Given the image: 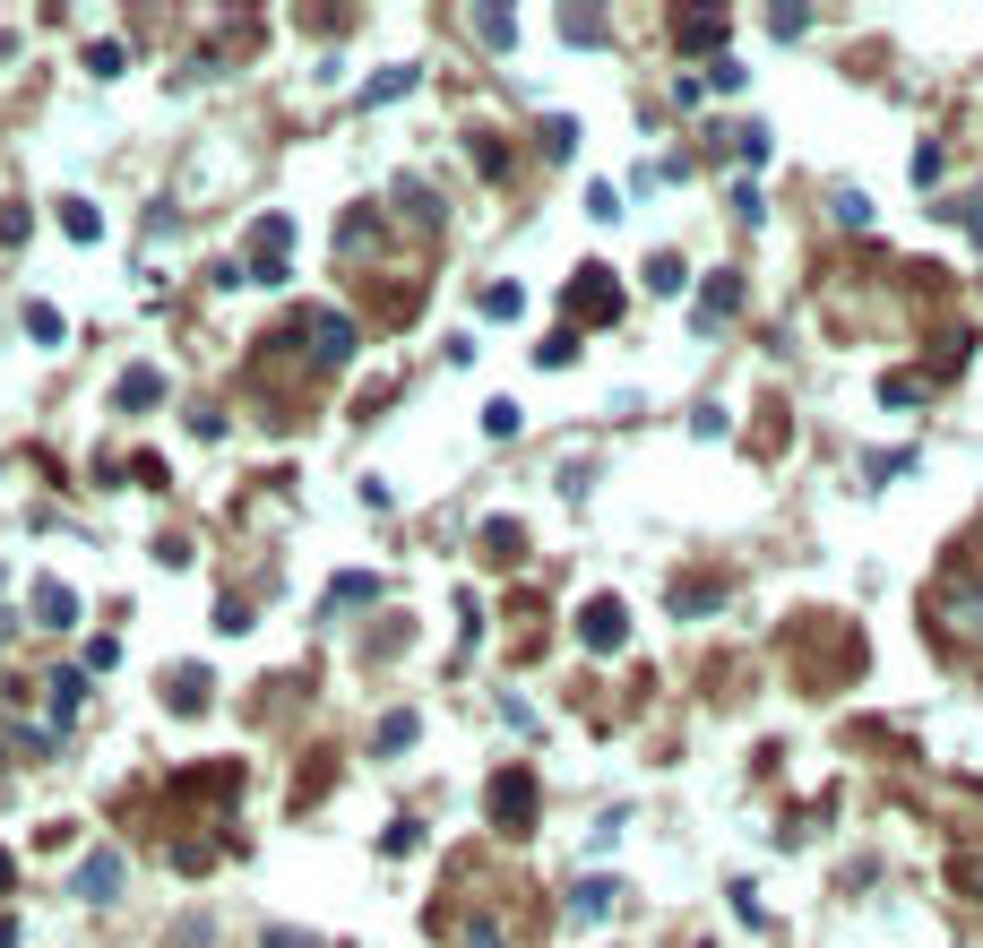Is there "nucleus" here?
<instances>
[{
  "label": "nucleus",
  "instance_id": "obj_6",
  "mask_svg": "<svg viewBox=\"0 0 983 948\" xmlns=\"http://www.w3.org/2000/svg\"><path fill=\"white\" fill-rule=\"evenodd\" d=\"M285 242H294V225H285V216H260V225H251V276H260V285H276V276H285Z\"/></svg>",
  "mask_w": 983,
  "mask_h": 948
},
{
  "label": "nucleus",
  "instance_id": "obj_40",
  "mask_svg": "<svg viewBox=\"0 0 983 948\" xmlns=\"http://www.w3.org/2000/svg\"><path fill=\"white\" fill-rule=\"evenodd\" d=\"M9 880H18V862H9V853H0V888H9Z\"/></svg>",
  "mask_w": 983,
  "mask_h": 948
},
{
  "label": "nucleus",
  "instance_id": "obj_18",
  "mask_svg": "<svg viewBox=\"0 0 983 948\" xmlns=\"http://www.w3.org/2000/svg\"><path fill=\"white\" fill-rule=\"evenodd\" d=\"M518 311H526L518 285H484V320H518Z\"/></svg>",
  "mask_w": 983,
  "mask_h": 948
},
{
  "label": "nucleus",
  "instance_id": "obj_5",
  "mask_svg": "<svg viewBox=\"0 0 983 948\" xmlns=\"http://www.w3.org/2000/svg\"><path fill=\"white\" fill-rule=\"evenodd\" d=\"M578 638H587L595 655H613L630 638V604L622 595H587V604H578Z\"/></svg>",
  "mask_w": 983,
  "mask_h": 948
},
{
  "label": "nucleus",
  "instance_id": "obj_30",
  "mask_svg": "<svg viewBox=\"0 0 983 948\" xmlns=\"http://www.w3.org/2000/svg\"><path fill=\"white\" fill-rule=\"evenodd\" d=\"M371 595H380V578H362V569H345V578H337V604H371Z\"/></svg>",
  "mask_w": 983,
  "mask_h": 948
},
{
  "label": "nucleus",
  "instance_id": "obj_34",
  "mask_svg": "<svg viewBox=\"0 0 983 948\" xmlns=\"http://www.w3.org/2000/svg\"><path fill=\"white\" fill-rule=\"evenodd\" d=\"M570 354H578V328H561V336H544V371H561Z\"/></svg>",
  "mask_w": 983,
  "mask_h": 948
},
{
  "label": "nucleus",
  "instance_id": "obj_22",
  "mask_svg": "<svg viewBox=\"0 0 983 948\" xmlns=\"http://www.w3.org/2000/svg\"><path fill=\"white\" fill-rule=\"evenodd\" d=\"M27 336H35V345H61L69 328H61V311H43V302H35V311H27Z\"/></svg>",
  "mask_w": 983,
  "mask_h": 948
},
{
  "label": "nucleus",
  "instance_id": "obj_37",
  "mask_svg": "<svg viewBox=\"0 0 983 948\" xmlns=\"http://www.w3.org/2000/svg\"><path fill=\"white\" fill-rule=\"evenodd\" d=\"M950 216H957V225H975V242H983V190H975V198H957Z\"/></svg>",
  "mask_w": 983,
  "mask_h": 948
},
{
  "label": "nucleus",
  "instance_id": "obj_29",
  "mask_svg": "<svg viewBox=\"0 0 983 948\" xmlns=\"http://www.w3.org/2000/svg\"><path fill=\"white\" fill-rule=\"evenodd\" d=\"M570 147H578V121H561V113H553V121H544V156H570Z\"/></svg>",
  "mask_w": 983,
  "mask_h": 948
},
{
  "label": "nucleus",
  "instance_id": "obj_39",
  "mask_svg": "<svg viewBox=\"0 0 983 948\" xmlns=\"http://www.w3.org/2000/svg\"><path fill=\"white\" fill-rule=\"evenodd\" d=\"M0 948H18V922H9V915H0Z\"/></svg>",
  "mask_w": 983,
  "mask_h": 948
},
{
  "label": "nucleus",
  "instance_id": "obj_35",
  "mask_svg": "<svg viewBox=\"0 0 983 948\" xmlns=\"http://www.w3.org/2000/svg\"><path fill=\"white\" fill-rule=\"evenodd\" d=\"M932 182H941V147L923 138V147H915V190H932Z\"/></svg>",
  "mask_w": 983,
  "mask_h": 948
},
{
  "label": "nucleus",
  "instance_id": "obj_41",
  "mask_svg": "<svg viewBox=\"0 0 983 948\" xmlns=\"http://www.w3.org/2000/svg\"><path fill=\"white\" fill-rule=\"evenodd\" d=\"M0 638H9V622H0Z\"/></svg>",
  "mask_w": 983,
  "mask_h": 948
},
{
  "label": "nucleus",
  "instance_id": "obj_36",
  "mask_svg": "<svg viewBox=\"0 0 983 948\" xmlns=\"http://www.w3.org/2000/svg\"><path fill=\"white\" fill-rule=\"evenodd\" d=\"M690 431H699V440H724L733 423H724V405H699V414H690Z\"/></svg>",
  "mask_w": 983,
  "mask_h": 948
},
{
  "label": "nucleus",
  "instance_id": "obj_17",
  "mask_svg": "<svg viewBox=\"0 0 983 948\" xmlns=\"http://www.w3.org/2000/svg\"><path fill=\"white\" fill-rule=\"evenodd\" d=\"M561 35H570V43H604V9H570Z\"/></svg>",
  "mask_w": 983,
  "mask_h": 948
},
{
  "label": "nucleus",
  "instance_id": "obj_16",
  "mask_svg": "<svg viewBox=\"0 0 983 948\" xmlns=\"http://www.w3.org/2000/svg\"><path fill=\"white\" fill-rule=\"evenodd\" d=\"M156 397H164V380H156V371H130V380H121V405H130V414H147Z\"/></svg>",
  "mask_w": 983,
  "mask_h": 948
},
{
  "label": "nucleus",
  "instance_id": "obj_26",
  "mask_svg": "<svg viewBox=\"0 0 983 948\" xmlns=\"http://www.w3.org/2000/svg\"><path fill=\"white\" fill-rule=\"evenodd\" d=\"M484 431H492V440H509V431H518V405H509V397H492V405H484Z\"/></svg>",
  "mask_w": 983,
  "mask_h": 948
},
{
  "label": "nucleus",
  "instance_id": "obj_10",
  "mask_svg": "<svg viewBox=\"0 0 983 948\" xmlns=\"http://www.w3.org/2000/svg\"><path fill=\"white\" fill-rule=\"evenodd\" d=\"M389 198H397V216H415V225H424V233H440V198H431L424 182H397Z\"/></svg>",
  "mask_w": 983,
  "mask_h": 948
},
{
  "label": "nucleus",
  "instance_id": "obj_13",
  "mask_svg": "<svg viewBox=\"0 0 983 948\" xmlns=\"http://www.w3.org/2000/svg\"><path fill=\"white\" fill-rule=\"evenodd\" d=\"M397 96H415V61H406V69H380V78L362 87V104H397Z\"/></svg>",
  "mask_w": 983,
  "mask_h": 948
},
{
  "label": "nucleus",
  "instance_id": "obj_8",
  "mask_svg": "<svg viewBox=\"0 0 983 948\" xmlns=\"http://www.w3.org/2000/svg\"><path fill=\"white\" fill-rule=\"evenodd\" d=\"M613 906H622V888H613V880H578V888H570V922H604Z\"/></svg>",
  "mask_w": 983,
  "mask_h": 948
},
{
  "label": "nucleus",
  "instance_id": "obj_11",
  "mask_svg": "<svg viewBox=\"0 0 983 948\" xmlns=\"http://www.w3.org/2000/svg\"><path fill=\"white\" fill-rule=\"evenodd\" d=\"M733 302H742V276H708V311H699V320H690V328L708 336V328H717L724 311H733Z\"/></svg>",
  "mask_w": 983,
  "mask_h": 948
},
{
  "label": "nucleus",
  "instance_id": "obj_28",
  "mask_svg": "<svg viewBox=\"0 0 983 948\" xmlns=\"http://www.w3.org/2000/svg\"><path fill=\"white\" fill-rule=\"evenodd\" d=\"M121 61H130L121 43H87V69H96V78H121Z\"/></svg>",
  "mask_w": 983,
  "mask_h": 948
},
{
  "label": "nucleus",
  "instance_id": "obj_19",
  "mask_svg": "<svg viewBox=\"0 0 983 948\" xmlns=\"http://www.w3.org/2000/svg\"><path fill=\"white\" fill-rule=\"evenodd\" d=\"M466 948H509V931H500V915H466Z\"/></svg>",
  "mask_w": 983,
  "mask_h": 948
},
{
  "label": "nucleus",
  "instance_id": "obj_9",
  "mask_svg": "<svg viewBox=\"0 0 983 948\" xmlns=\"http://www.w3.org/2000/svg\"><path fill=\"white\" fill-rule=\"evenodd\" d=\"M69 888H78V897H113V888H121V853H87Z\"/></svg>",
  "mask_w": 983,
  "mask_h": 948
},
{
  "label": "nucleus",
  "instance_id": "obj_3",
  "mask_svg": "<svg viewBox=\"0 0 983 948\" xmlns=\"http://www.w3.org/2000/svg\"><path fill=\"white\" fill-rule=\"evenodd\" d=\"M294 336L311 345V371H345V354H354V320L345 311H294Z\"/></svg>",
  "mask_w": 983,
  "mask_h": 948
},
{
  "label": "nucleus",
  "instance_id": "obj_21",
  "mask_svg": "<svg viewBox=\"0 0 983 948\" xmlns=\"http://www.w3.org/2000/svg\"><path fill=\"white\" fill-rule=\"evenodd\" d=\"M415 733H424V724H415V716H406V707H397V716L380 724V742H371V751H406V742H415Z\"/></svg>",
  "mask_w": 983,
  "mask_h": 948
},
{
  "label": "nucleus",
  "instance_id": "obj_12",
  "mask_svg": "<svg viewBox=\"0 0 983 948\" xmlns=\"http://www.w3.org/2000/svg\"><path fill=\"white\" fill-rule=\"evenodd\" d=\"M35 622L69 629V622H78V595H69V587H35Z\"/></svg>",
  "mask_w": 983,
  "mask_h": 948
},
{
  "label": "nucleus",
  "instance_id": "obj_20",
  "mask_svg": "<svg viewBox=\"0 0 983 948\" xmlns=\"http://www.w3.org/2000/svg\"><path fill=\"white\" fill-rule=\"evenodd\" d=\"M648 285H655V294H682V260H673V251H655V260H648Z\"/></svg>",
  "mask_w": 983,
  "mask_h": 948
},
{
  "label": "nucleus",
  "instance_id": "obj_2",
  "mask_svg": "<svg viewBox=\"0 0 983 948\" xmlns=\"http://www.w3.org/2000/svg\"><path fill=\"white\" fill-rule=\"evenodd\" d=\"M561 311H570V328H613L622 320V285H613V267H570V285H561Z\"/></svg>",
  "mask_w": 983,
  "mask_h": 948
},
{
  "label": "nucleus",
  "instance_id": "obj_24",
  "mask_svg": "<svg viewBox=\"0 0 983 948\" xmlns=\"http://www.w3.org/2000/svg\"><path fill=\"white\" fill-rule=\"evenodd\" d=\"M950 871H957V888H966V897H983V846H966Z\"/></svg>",
  "mask_w": 983,
  "mask_h": 948
},
{
  "label": "nucleus",
  "instance_id": "obj_4",
  "mask_svg": "<svg viewBox=\"0 0 983 948\" xmlns=\"http://www.w3.org/2000/svg\"><path fill=\"white\" fill-rule=\"evenodd\" d=\"M484 811H492L500 837H535V776H526V768H500L492 793H484Z\"/></svg>",
  "mask_w": 983,
  "mask_h": 948
},
{
  "label": "nucleus",
  "instance_id": "obj_31",
  "mask_svg": "<svg viewBox=\"0 0 983 948\" xmlns=\"http://www.w3.org/2000/svg\"><path fill=\"white\" fill-rule=\"evenodd\" d=\"M18 242H27V207L9 198V207H0V251H18Z\"/></svg>",
  "mask_w": 983,
  "mask_h": 948
},
{
  "label": "nucleus",
  "instance_id": "obj_23",
  "mask_svg": "<svg viewBox=\"0 0 983 948\" xmlns=\"http://www.w3.org/2000/svg\"><path fill=\"white\" fill-rule=\"evenodd\" d=\"M708 604H724V578L717 587H673V613H708Z\"/></svg>",
  "mask_w": 983,
  "mask_h": 948
},
{
  "label": "nucleus",
  "instance_id": "obj_32",
  "mask_svg": "<svg viewBox=\"0 0 983 948\" xmlns=\"http://www.w3.org/2000/svg\"><path fill=\"white\" fill-rule=\"evenodd\" d=\"M768 27H777V35H802V27H811V9H802V0L786 9V0H777V9H768Z\"/></svg>",
  "mask_w": 983,
  "mask_h": 948
},
{
  "label": "nucleus",
  "instance_id": "obj_14",
  "mask_svg": "<svg viewBox=\"0 0 983 948\" xmlns=\"http://www.w3.org/2000/svg\"><path fill=\"white\" fill-rule=\"evenodd\" d=\"M475 35L500 52V43H518V18H509V9H475Z\"/></svg>",
  "mask_w": 983,
  "mask_h": 948
},
{
  "label": "nucleus",
  "instance_id": "obj_7",
  "mask_svg": "<svg viewBox=\"0 0 983 948\" xmlns=\"http://www.w3.org/2000/svg\"><path fill=\"white\" fill-rule=\"evenodd\" d=\"M724 9H682V18H673V43H682V52H724Z\"/></svg>",
  "mask_w": 983,
  "mask_h": 948
},
{
  "label": "nucleus",
  "instance_id": "obj_25",
  "mask_svg": "<svg viewBox=\"0 0 983 948\" xmlns=\"http://www.w3.org/2000/svg\"><path fill=\"white\" fill-rule=\"evenodd\" d=\"M61 225H69V242H96V207H87V198H69Z\"/></svg>",
  "mask_w": 983,
  "mask_h": 948
},
{
  "label": "nucleus",
  "instance_id": "obj_38",
  "mask_svg": "<svg viewBox=\"0 0 983 948\" xmlns=\"http://www.w3.org/2000/svg\"><path fill=\"white\" fill-rule=\"evenodd\" d=\"M267 948H311V940H294V931H267Z\"/></svg>",
  "mask_w": 983,
  "mask_h": 948
},
{
  "label": "nucleus",
  "instance_id": "obj_27",
  "mask_svg": "<svg viewBox=\"0 0 983 948\" xmlns=\"http://www.w3.org/2000/svg\"><path fill=\"white\" fill-rule=\"evenodd\" d=\"M484 553H492V560H518V526L492 518V526H484Z\"/></svg>",
  "mask_w": 983,
  "mask_h": 948
},
{
  "label": "nucleus",
  "instance_id": "obj_1",
  "mask_svg": "<svg viewBox=\"0 0 983 948\" xmlns=\"http://www.w3.org/2000/svg\"><path fill=\"white\" fill-rule=\"evenodd\" d=\"M966 544L983 553V526L966 535ZM923 622L941 629L950 655H983V569L975 560H957V553L941 560V578H932V595H923Z\"/></svg>",
  "mask_w": 983,
  "mask_h": 948
},
{
  "label": "nucleus",
  "instance_id": "obj_33",
  "mask_svg": "<svg viewBox=\"0 0 983 948\" xmlns=\"http://www.w3.org/2000/svg\"><path fill=\"white\" fill-rule=\"evenodd\" d=\"M837 225H872V198H863V190H837Z\"/></svg>",
  "mask_w": 983,
  "mask_h": 948
},
{
  "label": "nucleus",
  "instance_id": "obj_15",
  "mask_svg": "<svg viewBox=\"0 0 983 948\" xmlns=\"http://www.w3.org/2000/svg\"><path fill=\"white\" fill-rule=\"evenodd\" d=\"M164 698H173V707H207V673H191V664H182V673L164 682Z\"/></svg>",
  "mask_w": 983,
  "mask_h": 948
}]
</instances>
